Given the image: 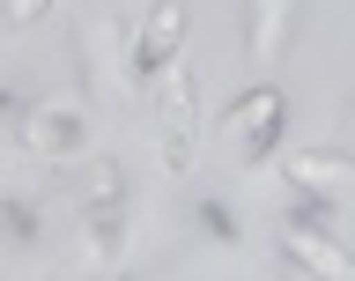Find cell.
<instances>
[{"label": "cell", "mask_w": 355, "mask_h": 281, "mask_svg": "<svg viewBox=\"0 0 355 281\" xmlns=\"http://www.w3.org/2000/svg\"><path fill=\"white\" fill-rule=\"evenodd\" d=\"M282 252H288V266H296V281H355V244L340 237V207H333V200L288 193Z\"/></svg>", "instance_id": "cell-1"}, {"label": "cell", "mask_w": 355, "mask_h": 281, "mask_svg": "<svg viewBox=\"0 0 355 281\" xmlns=\"http://www.w3.org/2000/svg\"><path fill=\"white\" fill-rule=\"evenodd\" d=\"M282 133H288V104H282L274 82L237 89V96L222 104V148L237 155L244 171H266V163L282 155Z\"/></svg>", "instance_id": "cell-2"}, {"label": "cell", "mask_w": 355, "mask_h": 281, "mask_svg": "<svg viewBox=\"0 0 355 281\" xmlns=\"http://www.w3.org/2000/svg\"><path fill=\"white\" fill-rule=\"evenodd\" d=\"M148 96H155V155H163V171H171V178L193 171V119H200V82H193V67H171Z\"/></svg>", "instance_id": "cell-3"}, {"label": "cell", "mask_w": 355, "mask_h": 281, "mask_svg": "<svg viewBox=\"0 0 355 281\" xmlns=\"http://www.w3.org/2000/svg\"><path fill=\"white\" fill-rule=\"evenodd\" d=\"M82 237H89V259H96V266H111V259H119V244H126V178L111 171V163H96V178H89Z\"/></svg>", "instance_id": "cell-4"}, {"label": "cell", "mask_w": 355, "mask_h": 281, "mask_svg": "<svg viewBox=\"0 0 355 281\" xmlns=\"http://www.w3.org/2000/svg\"><path fill=\"white\" fill-rule=\"evenodd\" d=\"M171 67H185V8H178V0H155L148 22L133 30V82L155 89Z\"/></svg>", "instance_id": "cell-5"}, {"label": "cell", "mask_w": 355, "mask_h": 281, "mask_svg": "<svg viewBox=\"0 0 355 281\" xmlns=\"http://www.w3.org/2000/svg\"><path fill=\"white\" fill-rule=\"evenodd\" d=\"M89 141V119L74 104H30L22 111V148L37 155V163H74Z\"/></svg>", "instance_id": "cell-6"}, {"label": "cell", "mask_w": 355, "mask_h": 281, "mask_svg": "<svg viewBox=\"0 0 355 281\" xmlns=\"http://www.w3.org/2000/svg\"><path fill=\"white\" fill-rule=\"evenodd\" d=\"M296 37V0H244V52L259 67H274Z\"/></svg>", "instance_id": "cell-7"}, {"label": "cell", "mask_w": 355, "mask_h": 281, "mask_svg": "<svg viewBox=\"0 0 355 281\" xmlns=\"http://www.w3.org/2000/svg\"><path fill=\"white\" fill-rule=\"evenodd\" d=\"M355 185V163L348 155H333V148H311L288 163V193H304V200H333L340 207V193Z\"/></svg>", "instance_id": "cell-8"}, {"label": "cell", "mask_w": 355, "mask_h": 281, "mask_svg": "<svg viewBox=\"0 0 355 281\" xmlns=\"http://www.w3.org/2000/svg\"><path fill=\"white\" fill-rule=\"evenodd\" d=\"M0 230H8V244H37V200L8 193L0 200Z\"/></svg>", "instance_id": "cell-9"}, {"label": "cell", "mask_w": 355, "mask_h": 281, "mask_svg": "<svg viewBox=\"0 0 355 281\" xmlns=\"http://www.w3.org/2000/svg\"><path fill=\"white\" fill-rule=\"evenodd\" d=\"M200 230H207V237H215V244H237V237H244V222L230 215V200H215V193L200 200Z\"/></svg>", "instance_id": "cell-10"}, {"label": "cell", "mask_w": 355, "mask_h": 281, "mask_svg": "<svg viewBox=\"0 0 355 281\" xmlns=\"http://www.w3.org/2000/svg\"><path fill=\"white\" fill-rule=\"evenodd\" d=\"M52 0H8V30H22V22H37Z\"/></svg>", "instance_id": "cell-11"}, {"label": "cell", "mask_w": 355, "mask_h": 281, "mask_svg": "<svg viewBox=\"0 0 355 281\" xmlns=\"http://www.w3.org/2000/svg\"><path fill=\"white\" fill-rule=\"evenodd\" d=\"M22 111H30V104H22L15 89H0V126H22Z\"/></svg>", "instance_id": "cell-12"}, {"label": "cell", "mask_w": 355, "mask_h": 281, "mask_svg": "<svg viewBox=\"0 0 355 281\" xmlns=\"http://www.w3.org/2000/svg\"><path fill=\"white\" fill-rule=\"evenodd\" d=\"M96 281H126V274H96Z\"/></svg>", "instance_id": "cell-13"}, {"label": "cell", "mask_w": 355, "mask_h": 281, "mask_svg": "<svg viewBox=\"0 0 355 281\" xmlns=\"http://www.w3.org/2000/svg\"><path fill=\"white\" fill-rule=\"evenodd\" d=\"M348 104H355V96H348Z\"/></svg>", "instance_id": "cell-14"}]
</instances>
